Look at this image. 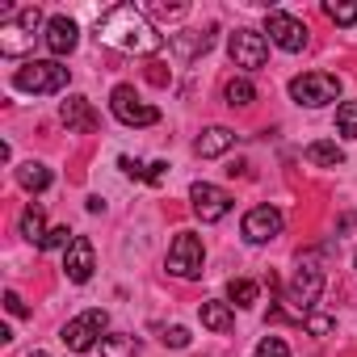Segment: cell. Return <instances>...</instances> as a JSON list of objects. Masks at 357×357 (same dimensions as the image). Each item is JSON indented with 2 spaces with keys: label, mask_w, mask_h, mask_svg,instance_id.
I'll use <instances>...</instances> for the list:
<instances>
[{
  "label": "cell",
  "mask_w": 357,
  "mask_h": 357,
  "mask_svg": "<svg viewBox=\"0 0 357 357\" xmlns=\"http://www.w3.org/2000/svg\"><path fill=\"white\" fill-rule=\"evenodd\" d=\"M257 101V89H252V80L248 76H236L231 84H227V105H240V109H248Z\"/></svg>",
  "instance_id": "obj_24"
},
{
  "label": "cell",
  "mask_w": 357,
  "mask_h": 357,
  "mask_svg": "<svg viewBox=\"0 0 357 357\" xmlns=\"http://www.w3.org/2000/svg\"><path fill=\"white\" fill-rule=\"evenodd\" d=\"M215 47V26L211 30H185V34H168V51L176 55V59H198V55H206Z\"/></svg>",
  "instance_id": "obj_16"
},
{
  "label": "cell",
  "mask_w": 357,
  "mask_h": 357,
  "mask_svg": "<svg viewBox=\"0 0 357 357\" xmlns=\"http://www.w3.org/2000/svg\"><path fill=\"white\" fill-rule=\"evenodd\" d=\"M202 265H206V248L194 231H176L172 244H168V257H164V269L172 278H181V282H194L202 278Z\"/></svg>",
  "instance_id": "obj_4"
},
{
  "label": "cell",
  "mask_w": 357,
  "mask_h": 357,
  "mask_svg": "<svg viewBox=\"0 0 357 357\" xmlns=\"http://www.w3.org/2000/svg\"><path fill=\"white\" fill-rule=\"evenodd\" d=\"M59 118H63V126H68V130H76V135H93V130L101 126V118H97L93 101H89V97H80V93H72V97L59 105Z\"/></svg>",
  "instance_id": "obj_15"
},
{
  "label": "cell",
  "mask_w": 357,
  "mask_h": 357,
  "mask_svg": "<svg viewBox=\"0 0 357 357\" xmlns=\"http://www.w3.org/2000/svg\"><path fill=\"white\" fill-rule=\"evenodd\" d=\"M236 147V130L231 126H206L202 135H198V143H194V151L202 155V160H219V155H227Z\"/></svg>",
  "instance_id": "obj_17"
},
{
  "label": "cell",
  "mask_w": 357,
  "mask_h": 357,
  "mask_svg": "<svg viewBox=\"0 0 357 357\" xmlns=\"http://www.w3.org/2000/svg\"><path fill=\"white\" fill-rule=\"evenodd\" d=\"M265 34H269L273 47H282V51H290V55L307 47V26H303L298 17H290L286 9H269V17H265Z\"/></svg>",
  "instance_id": "obj_10"
},
{
  "label": "cell",
  "mask_w": 357,
  "mask_h": 357,
  "mask_svg": "<svg viewBox=\"0 0 357 357\" xmlns=\"http://www.w3.org/2000/svg\"><path fill=\"white\" fill-rule=\"evenodd\" d=\"M68 80H72V72L59 59H34V63L17 68V76H13V84L22 93H63Z\"/></svg>",
  "instance_id": "obj_5"
},
{
  "label": "cell",
  "mask_w": 357,
  "mask_h": 357,
  "mask_svg": "<svg viewBox=\"0 0 357 357\" xmlns=\"http://www.w3.org/2000/svg\"><path fill=\"white\" fill-rule=\"evenodd\" d=\"M26 357H51V353H43V349H34V353H26Z\"/></svg>",
  "instance_id": "obj_34"
},
{
  "label": "cell",
  "mask_w": 357,
  "mask_h": 357,
  "mask_svg": "<svg viewBox=\"0 0 357 357\" xmlns=\"http://www.w3.org/2000/svg\"><path fill=\"white\" fill-rule=\"evenodd\" d=\"M43 43H47V51H51L55 59H63V55H72V51H76V43H80V26H76L68 13H55V17H47Z\"/></svg>",
  "instance_id": "obj_13"
},
{
  "label": "cell",
  "mask_w": 357,
  "mask_h": 357,
  "mask_svg": "<svg viewBox=\"0 0 357 357\" xmlns=\"http://www.w3.org/2000/svg\"><path fill=\"white\" fill-rule=\"evenodd\" d=\"M105 328H109V315H105L101 307H93V311H80L76 319H68V324L59 328V340H63L72 353H89L97 340H105Z\"/></svg>",
  "instance_id": "obj_7"
},
{
  "label": "cell",
  "mask_w": 357,
  "mask_h": 357,
  "mask_svg": "<svg viewBox=\"0 0 357 357\" xmlns=\"http://www.w3.org/2000/svg\"><path fill=\"white\" fill-rule=\"evenodd\" d=\"M353 261H357V257H353Z\"/></svg>",
  "instance_id": "obj_35"
},
{
  "label": "cell",
  "mask_w": 357,
  "mask_h": 357,
  "mask_svg": "<svg viewBox=\"0 0 357 357\" xmlns=\"http://www.w3.org/2000/svg\"><path fill=\"white\" fill-rule=\"evenodd\" d=\"M17 227H22V236H26L30 244H38V248H43L47 236H51V231H47V211H43L38 202H30V206L22 211V223H17Z\"/></svg>",
  "instance_id": "obj_20"
},
{
  "label": "cell",
  "mask_w": 357,
  "mask_h": 357,
  "mask_svg": "<svg viewBox=\"0 0 357 357\" xmlns=\"http://www.w3.org/2000/svg\"><path fill=\"white\" fill-rule=\"evenodd\" d=\"M324 13H328V22H336V26H353V22H357V0H349V5H336V0H328Z\"/></svg>",
  "instance_id": "obj_26"
},
{
  "label": "cell",
  "mask_w": 357,
  "mask_h": 357,
  "mask_svg": "<svg viewBox=\"0 0 357 357\" xmlns=\"http://www.w3.org/2000/svg\"><path fill=\"white\" fill-rule=\"evenodd\" d=\"M307 160L319 164V168H340L344 164V151L336 143H328V139H315V143H307Z\"/></svg>",
  "instance_id": "obj_21"
},
{
  "label": "cell",
  "mask_w": 357,
  "mask_h": 357,
  "mask_svg": "<svg viewBox=\"0 0 357 357\" xmlns=\"http://www.w3.org/2000/svg\"><path fill=\"white\" fill-rule=\"evenodd\" d=\"M164 176H168V164H164V160H155V164H147V181H151V185H160V181H164Z\"/></svg>",
  "instance_id": "obj_33"
},
{
  "label": "cell",
  "mask_w": 357,
  "mask_h": 357,
  "mask_svg": "<svg viewBox=\"0 0 357 357\" xmlns=\"http://www.w3.org/2000/svg\"><path fill=\"white\" fill-rule=\"evenodd\" d=\"M135 353H139V336H130V332H105L101 357H135Z\"/></svg>",
  "instance_id": "obj_22"
},
{
  "label": "cell",
  "mask_w": 357,
  "mask_h": 357,
  "mask_svg": "<svg viewBox=\"0 0 357 357\" xmlns=\"http://www.w3.org/2000/svg\"><path fill=\"white\" fill-rule=\"evenodd\" d=\"M257 294H261V286L248 282V278H231V282H227V303H231V307H252Z\"/></svg>",
  "instance_id": "obj_23"
},
{
  "label": "cell",
  "mask_w": 357,
  "mask_h": 357,
  "mask_svg": "<svg viewBox=\"0 0 357 357\" xmlns=\"http://www.w3.org/2000/svg\"><path fill=\"white\" fill-rule=\"evenodd\" d=\"M190 202H194V215L202 219V223H219V219H227V211H231V194L227 190H219V185H211V181H194L190 185Z\"/></svg>",
  "instance_id": "obj_11"
},
{
  "label": "cell",
  "mask_w": 357,
  "mask_h": 357,
  "mask_svg": "<svg viewBox=\"0 0 357 357\" xmlns=\"http://www.w3.org/2000/svg\"><path fill=\"white\" fill-rule=\"evenodd\" d=\"M282 227H286V219H282V211L278 206H252L248 215H244V240L248 244H269V240H278L282 236Z\"/></svg>",
  "instance_id": "obj_12"
},
{
  "label": "cell",
  "mask_w": 357,
  "mask_h": 357,
  "mask_svg": "<svg viewBox=\"0 0 357 357\" xmlns=\"http://www.w3.org/2000/svg\"><path fill=\"white\" fill-rule=\"evenodd\" d=\"M97 38L109 43V47H118V51H130V55H155L164 47V34H155V26L147 22V13L135 9V5H114L109 13H101Z\"/></svg>",
  "instance_id": "obj_1"
},
{
  "label": "cell",
  "mask_w": 357,
  "mask_h": 357,
  "mask_svg": "<svg viewBox=\"0 0 357 357\" xmlns=\"http://www.w3.org/2000/svg\"><path fill=\"white\" fill-rule=\"evenodd\" d=\"M303 328H307L311 336H332V332H336V319L324 315V311H311V315L303 319Z\"/></svg>",
  "instance_id": "obj_27"
},
{
  "label": "cell",
  "mask_w": 357,
  "mask_h": 357,
  "mask_svg": "<svg viewBox=\"0 0 357 357\" xmlns=\"http://www.w3.org/2000/svg\"><path fill=\"white\" fill-rule=\"evenodd\" d=\"M118 168H122L126 176H135V181H139V176L147 181V164H139V160H130V155H118Z\"/></svg>",
  "instance_id": "obj_32"
},
{
  "label": "cell",
  "mask_w": 357,
  "mask_h": 357,
  "mask_svg": "<svg viewBox=\"0 0 357 357\" xmlns=\"http://www.w3.org/2000/svg\"><path fill=\"white\" fill-rule=\"evenodd\" d=\"M5 311H9L13 319H26V315H30V307L22 303V294H17V290H5Z\"/></svg>",
  "instance_id": "obj_30"
},
{
  "label": "cell",
  "mask_w": 357,
  "mask_h": 357,
  "mask_svg": "<svg viewBox=\"0 0 357 357\" xmlns=\"http://www.w3.org/2000/svg\"><path fill=\"white\" fill-rule=\"evenodd\" d=\"M38 30H47L43 13H38L34 5L17 9V17H13V22H5V26H0V55L17 59V55L34 51V38H38Z\"/></svg>",
  "instance_id": "obj_3"
},
{
  "label": "cell",
  "mask_w": 357,
  "mask_h": 357,
  "mask_svg": "<svg viewBox=\"0 0 357 357\" xmlns=\"http://www.w3.org/2000/svg\"><path fill=\"white\" fill-rule=\"evenodd\" d=\"M72 240H76V236H72V231H68V223H63V227H51V236H47V244H43V248H63V252H68V248H72Z\"/></svg>",
  "instance_id": "obj_29"
},
{
  "label": "cell",
  "mask_w": 357,
  "mask_h": 357,
  "mask_svg": "<svg viewBox=\"0 0 357 357\" xmlns=\"http://www.w3.org/2000/svg\"><path fill=\"white\" fill-rule=\"evenodd\" d=\"M252 357H290V344H286L282 336H265V340L252 349Z\"/></svg>",
  "instance_id": "obj_28"
},
{
  "label": "cell",
  "mask_w": 357,
  "mask_h": 357,
  "mask_svg": "<svg viewBox=\"0 0 357 357\" xmlns=\"http://www.w3.org/2000/svg\"><path fill=\"white\" fill-rule=\"evenodd\" d=\"M164 344H172V349H185V344H190V328H181V324H172V328L164 332Z\"/></svg>",
  "instance_id": "obj_31"
},
{
  "label": "cell",
  "mask_w": 357,
  "mask_h": 357,
  "mask_svg": "<svg viewBox=\"0 0 357 357\" xmlns=\"http://www.w3.org/2000/svg\"><path fill=\"white\" fill-rule=\"evenodd\" d=\"M290 97L294 105H307V109H324L340 97V80L332 72H303L290 80Z\"/></svg>",
  "instance_id": "obj_6"
},
{
  "label": "cell",
  "mask_w": 357,
  "mask_h": 357,
  "mask_svg": "<svg viewBox=\"0 0 357 357\" xmlns=\"http://www.w3.org/2000/svg\"><path fill=\"white\" fill-rule=\"evenodd\" d=\"M319 294H324V269H319L315 252H307V257H298V269L286 286V303L294 307V319H307L315 311Z\"/></svg>",
  "instance_id": "obj_2"
},
{
  "label": "cell",
  "mask_w": 357,
  "mask_h": 357,
  "mask_svg": "<svg viewBox=\"0 0 357 357\" xmlns=\"http://www.w3.org/2000/svg\"><path fill=\"white\" fill-rule=\"evenodd\" d=\"M336 130L344 139H357V101H340L336 105Z\"/></svg>",
  "instance_id": "obj_25"
},
{
  "label": "cell",
  "mask_w": 357,
  "mask_h": 357,
  "mask_svg": "<svg viewBox=\"0 0 357 357\" xmlns=\"http://www.w3.org/2000/svg\"><path fill=\"white\" fill-rule=\"evenodd\" d=\"M93 269H97V252H93V240L76 236V240H72V248L63 252V273H68V282L84 286V282L93 278Z\"/></svg>",
  "instance_id": "obj_14"
},
{
  "label": "cell",
  "mask_w": 357,
  "mask_h": 357,
  "mask_svg": "<svg viewBox=\"0 0 357 357\" xmlns=\"http://www.w3.org/2000/svg\"><path fill=\"white\" fill-rule=\"evenodd\" d=\"M198 315H202V328H211V332H231V324H236V311L223 298H206L198 307Z\"/></svg>",
  "instance_id": "obj_18"
},
{
  "label": "cell",
  "mask_w": 357,
  "mask_h": 357,
  "mask_svg": "<svg viewBox=\"0 0 357 357\" xmlns=\"http://www.w3.org/2000/svg\"><path fill=\"white\" fill-rule=\"evenodd\" d=\"M109 109H114V118H118L122 126H155V122H160V109L147 105V101L135 93V84H118V89L109 93Z\"/></svg>",
  "instance_id": "obj_8"
},
{
  "label": "cell",
  "mask_w": 357,
  "mask_h": 357,
  "mask_svg": "<svg viewBox=\"0 0 357 357\" xmlns=\"http://www.w3.org/2000/svg\"><path fill=\"white\" fill-rule=\"evenodd\" d=\"M17 185H22L26 194H43V190H51V168L38 164V160L17 164Z\"/></svg>",
  "instance_id": "obj_19"
},
{
  "label": "cell",
  "mask_w": 357,
  "mask_h": 357,
  "mask_svg": "<svg viewBox=\"0 0 357 357\" xmlns=\"http://www.w3.org/2000/svg\"><path fill=\"white\" fill-rule=\"evenodd\" d=\"M227 51H231V63H236V68L257 72V68H265V59H269V38H265L261 30L240 26V30L227 38Z\"/></svg>",
  "instance_id": "obj_9"
}]
</instances>
